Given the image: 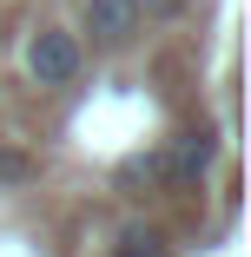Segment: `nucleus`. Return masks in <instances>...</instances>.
<instances>
[{
	"label": "nucleus",
	"mask_w": 251,
	"mask_h": 257,
	"mask_svg": "<svg viewBox=\"0 0 251 257\" xmlns=\"http://www.w3.org/2000/svg\"><path fill=\"white\" fill-rule=\"evenodd\" d=\"M152 152H159V185L165 191H198L212 178V165H218V132L212 125H179Z\"/></svg>",
	"instance_id": "f257e3e1"
},
{
	"label": "nucleus",
	"mask_w": 251,
	"mask_h": 257,
	"mask_svg": "<svg viewBox=\"0 0 251 257\" xmlns=\"http://www.w3.org/2000/svg\"><path fill=\"white\" fill-rule=\"evenodd\" d=\"M79 73H86V46L66 27H33L27 33V79L40 92H73Z\"/></svg>",
	"instance_id": "f03ea898"
},
{
	"label": "nucleus",
	"mask_w": 251,
	"mask_h": 257,
	"mask_svg": "<svg viewBox=\"0 0 251 257\" xmlns=\"http://www.w3.org/2000/svg\"><path fill=\"white\" fill-rule=\"evenodd\" d=\"M145 20L132 0H79V46H93V53H126V46H139Z\"/></svg>",
	"instance_id": "7ed1b4c3"
},
{
	"label": "nucleus",
	"mask_w": 251,
	"mask_h": 257,
	"mask_svg": "<svg viewBox=\"0 0 251 257\" xmlns=\"http://www.w3.org/2000/svg\"><path fill=\"white\" fill-rule=\"evenodd\" d=\"M106 257H172V244H165V231L159 224H126L119 237H113V250Z\"/></svg>",
	"instance_id": "20e7f679"
},
{
	"label": "nucleus",
	"mask_w": 251,
	"mask_h": 257,
	"mask_svg": "<svg viewBox=\"0 0 251 257\" xmlns=\"http://www.w3.org/2000/svg\"><path fill=\"white\" fill-rule=\"evenodd\" d=\"M132 7H139L145 27H152V20H179V14H185V0H132Z\"/></svg>",
	"instance_id": "39448f33"
}]
</instances>
